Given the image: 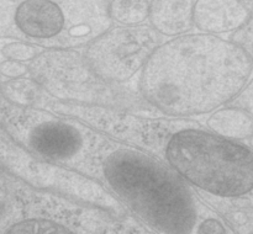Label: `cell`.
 <instances>
[{"instance_id":"obj_16","label":"cell","mask_w":253,"mask_h":234,"mask_svg":"<svg viewBox=\"0 0 253 234\" xmlns=\"http://www.w3.org/2000/svg\"><path fill=\"white\" fill-rule=\"evenodd\" d=\"M195 233H210V234H225L232 233L227 224L222 221L221 217L214 212L209 216L204 217L199 221L195 228Z\"/></svg>"},{"instance_id":"obj_2","label":"cell","mask_w":253,"mask_h":234,"mask_svg":"<svg viewBox=\"0 0 253 234\" xmlns=\"http://www.w3.org/2000/svg\"><path fill=\"white\" fill-rule=\"evenodd\" d=\"M94 179L150 233H195L215 212L162 160L108 135L98 147Z\"/></svg>"},{"instance_id":"obj_15","label":"cell","mask_w":253,"mask_h":234,"mask_svg":"<svg viewBox=\"0 0 253 234\" xmlns=\"http://www.w3.org/2000/svg\"><path fill=\"white\" fill-rule=\"evenodd\" d=\"M229 39L237 44L246 53V56L251 59L253 64V1L250 7L249 19L240 29L231 32Z\"/></svg>"},{"instance_id":"obj_4","label":"cell","mask_w":253,"mask_h":234,"mask_svg":"<svg viewBox=\"0 0 253 234\" xmlns=\"http://www.w3.org/2000/svg\"><path fill=\"white\" fill-rule=\"evenodd\" d=\"M0 120L11 137L40 159L94 179L95 155L105 134L77 118L15 105L1 91Z\"/></svg>"},{"instance_id":"obj_8","label":"cell","mask_w":253,"mask_h":234,"mask_svg":"<svg viewBox=\"0 0 253 234\" xmlns=\"http://www.w3.org/2000/svg\"><path fill=\"white\" fill-rule=\"evenodd\" d=\"M194 0H150L148 20L162 37H177L194 30Z\"/></svg>"},{"instance_id":"obj_19","label":"cell","mask_w":253,"mask_h":234,"mask_svg":"<svg viewBox=\"0 0 253 234\" xmlns=\"http://www.w3.org/2000/svg\"><path fill=\"white\" fill-rule=\"evenodd\" d=\"M247 144H249L250 147L253 149V132H252V134L249 137V139H247Z\"/></svg>"},{"instance_id":"obj_5","label":"cell","mask_w":253,"mask_h":234,"mask_svg":"<svg viewBox=\"0 0 253 234\" xmlns=\"http://www.w3.org/2000/svg\"><path fill=\"white\" fill-rule=\"evenodd\" d=\"M29 75L56 100L142 116H162L141 96L137 88L99 78L85 63L81 48L46 49L29 63Z\"/></svg>"},{"instance_id":"obj_9","label":"cell","mask_w":253,"mask_h":234,"mask_svg":"<svg viewBox=\"0 0 253 234\" xmlns=\"http://www.w3.org/2000/svg\"><path fill=\"white\" fill-rule=\"evenodd\" d=\"M197 195L221 217L232 233L253 234V191L236 199H220L203 192Z\"/></svg>"},{"instance_id":"obj_17","label":"cell","mask_w":253,"mask_h":234,"mask_svg":"<svg viewBox=\"0 0 253 234\" xmlns=\"http://www.w3.org/2000/svg\"><path fill=\"white\" fill-rule=\"evenodd\" d=\"M0 75L6 79L21 78L29 75V64L22 62L4 59L0 62Z\"/></svg>"},{"instance_id":"obj_13","label":"cell","mask_w":253,"mask_h":234,"mask_svg":"<svg viewBox=\"0 0 253 234\" xmlns=\"http://www.w3.org/2000/svg\"><path fill=\"white\" fill-rule=\"evenodd\" d=\"M21 180L14 177L6 191L0 192V223L6 224V229L15 222L25 218L24 203L20 196Z\"/></svg>"},{"instance_id":"obj_7","label":"cell","mask_w":253,"mask_h":234,"mask_svg":"<svg viewBox=\"0 0 253 234\" xmlns=\"http://www.w3.org/2000/svg\"><path fill=\"white\" fill-rule=\"evenodd\" d=\"M250 16V6L242 0H194V29L202 33H231Z\"/></svg>"},{"instance_id":"obj_11","label":"cell","mask_w":253,"mask_h":234,"mask_svg":"<svg viewBox=\"0 0 253 234\" xmlns=\"http://www.w3.org/2000/svg\"><path fill=\"white\" fill-rule=\"evenodd\" d=\"M150 0H109L108 14L113 25L137 26L148 20Z\"/></svg>"},{"instance_id":"obj_6","label":"cell","mask_w":253,"mask_h":234,"mask_svg":"<svg viewBox=\"0 0 253 234\" xmlns=\"http://www.w3.org/2000/svg\"><path fill=\"white\" fill-rule=\"evenodd\" d=\"M163 41L151 25L111 26L82 49L89 68L103 80L128 85Z\"/></svg>"},{"instance_id":"obj_12","label":"cell","mask_w":253,"mask_h":234,"mask_svg":"<svg viewBox=\"0 0 253 234\" xmlns=\"http://www.w3.org/2000/svg\"><path fill=\"white\" fill-rule=\"evenodd\" d=\"M0 91L11 103L19 106H34L41 94L42 88L31 76H21L0 81Z\"/></svg>"},{"instance_id":"obj_14","label":"cell","mask_w":253,"mask_h":234,"mask_svg":"<svg viewBox=\"0 0 253 234\" xmlns=\"http://www.w3.org/2000/svg\"><path fill=\"white\" fill-rule=\"evenodd\" d=\"M43 51H46V49L40 46H36V44L15 39V41L6 42L1 47V49H0V53L4 57V59H11V61H17L29 64L30 62L34 61Z\"/></svg>"},{"instance_id":"obj_1","label":"cell","mask_w":253,"mask_h":234,"mask_svg":"<svg viewBox=\"0 0 253 234\" xmlns=\"http://www.w3.org/2000/svg\"><path fill=\"white\" fill-rule=\"evenodd\" d=\"M251 59L217 34L185 33L161 42L137 81L162 116L199 117L234 100L251 79Z\"/></svg>"},{"instance_id":"obj_20","label":"cell","mask_w":253,"mask_h":234,"mask_svg":"<svg viewBox=\"0 0 253 234\" xmlns=\"http://www.w3.org/2000/svg\"><path fill=\"white\" fill-rule=\"evenodd\" d=\"M242 1H245V2H252L253 0H242Z\"/></svg>"},{"instance_id":"obj_18","label":"cell","mask_w":253,"mask_h":234,"mask_svg":"<svg viewBox=\"0 0 253 234\" xmlns=\"http://www.w3.org/2000/svg\"><path fill=\"white\" fill-rule=\"evenodd\" d=\"M227 105L237 106L240 108H244L250 115L253 116V78L250 79L249 83L241 90V93L234 100L230 101Z\"/></svg>"},{"instance_id":"obj_10","label":"cell","mask_w":253,"mask_h":234,"mask_svg":"<svg viewBox=\"0 0 253 234\" xmlns=\"http://www.w3.org/2000/svg\"><path fill=\"white\" fill-rule=\"evenodd\" d=\"M208 115L203 125L221 137L242 142L252 134L253 116L244 108L225 105Z\"/></svg>"},{"instance_id":"obj_3","label":"cell","mask_w":253,"mask_h":234,"mask_svg":"<svg viewBox=\"0 0 253 234\" xmlns=\"http://www.w3.org/2000/svg\"><path fill=\"white\" fill-rule=\"evenodd\" d=\"M109 0H0V38L83 48L113 26Z\"/></svg>"}]
</instances>
